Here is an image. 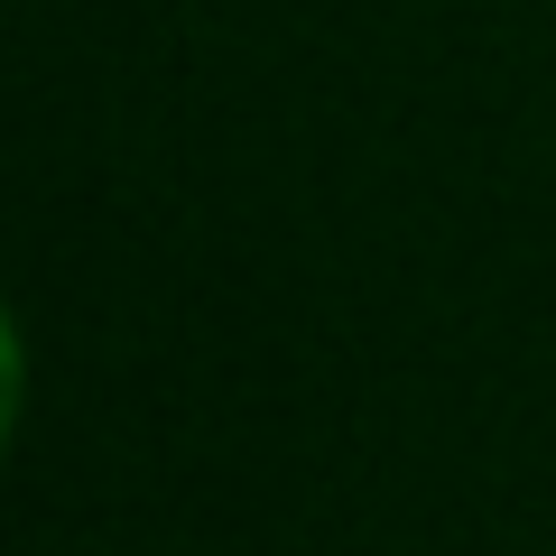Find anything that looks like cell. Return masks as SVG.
<instances>
[]
</instances>
